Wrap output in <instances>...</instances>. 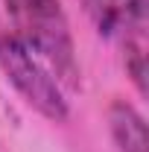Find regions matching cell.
<instances>
[{
    "instance_id": "1",
    "label": "cell",
    "mask_w": 149,
    "mask_h": 152,
    "mask_svg": "<svg viewBox=\"0 0 149 152\" xmlns=\"http://www.w3.org/2000/svg\"><path fill=\"white\" fill-rule=\"evenodd\" d=\"M12 18V35L26 44L61 82V88H79L73 32L61 0H3Z\"/></svg>"
},
{
    "instance_id": "2",
    "label": "cell",
    "mask_w": 149,
    "mask_h": 152,
    "mask_svg": "<svg viewBox=\"0 0 149 152\" xmlns=\"http://www.w3.org/2000/svg\"><path fill=\"white\" fill-rule=\"evenodd\" d=\"M0 70L32 111L50 123H64L70 117V105L56 73L12 32H0Z\"/></svg>"
},
{
    "instance_id": "3",
    "label": "cell",
    "mask_w": 149,
    "mask_h": 152,
    "mask_svg": "<svg viewBox=\"0 0 149 152\" xmlns=\"http://www.w3.org/2000/svg\"><path fill=\"white\" fill-rule=\"evenodd\" d=\"M96 32L114 44H146V0H85Z\"/></svg>"
},
{
    "instance_id": "4",
    "label": "cell",
    "mask_w": 149,
    "mask_h": 152,
    "mask_svg": "<svg viewBox=\"0 0 149 152\" xmlns=\"http://www.w3.org/2000/svg\"><path fill=\"white\" fill-rule=\"evenodd\" d=\"M108 132L117 152H149L146 120L131 102L114 99L108 108Z\"/></svg>"
}]
</instances>
